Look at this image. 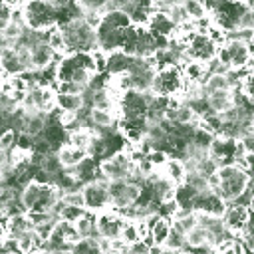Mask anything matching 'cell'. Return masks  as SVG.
<instances>
[{
    "label": "cell",
    "mask_w": 254,
    "mask_h": 254,
    "mask_svg": "<svg viewBox=\"0 0 254 254\" xmlns=\"http://www.w3.org/2000/svg\"><path fill=\"white\" fill-rule=\"evenodd\" d=\"M145 28L155 36V38H163V40H173L177 36V26L175 22L169 18L167 12L163 10H153L145 22Z\"/></svg>",
    "instance_id": "8fae6325"
},
{
    "label": "cell",
    "mask_w": 254,
    "mask_h": 254,
    "mask_svg": "<svg viewBox=\"0 0 254 254\" xmlns=\"http://www.w3.org/2000/svg\"><path fill=\"white\" fill-rule=\"evenodd\" d=\"M123 220L125 218L121 214H117L113 208H105V210L95 212V230H97V236H103V238H109V240L119 238Z\"/></svg>",
    "instance_id": "9c48e42d"
},
{
    "label": "cell",
    "mask_w": 254,
    "mask_h": 254,
    "mask_svg": "<svg viewBox=\"0 0 254 254\" xmlns=\"http://www.w3.org/2000/svg\"><path fill=\"white\" fill-rule=\"evenodd\" d=\"M133 62V56H127L121 50H113L109 54H105V73L107 75H117L123 71H129Z\"/></svg>",
    "instance_id": "5bb4252c"
},
{
    "label": "cell",
    "mask_w": 254,
    "mask_h": 254,
    "mask_svg": "<svg viewBox=\"0 0 254 254\" xmlns=\"http://www.w3.org/2000/svg\"><path fill=\"white\" fill-rule=\"evenodd\" d=\"M226 202L210 189H204V190H198L192 198V210L196 212H204V214H212V216H220L222 210H224Z\"/></svg>",
    "instance_id": "7c38bea8"
},
{
    "label": "cell",
    "mask_w": 254,
    "mask_h": 254,
    "mask_svg": "<svg viewBox=\"0 0 254 254\" xmlns=\"http://www.w3.org/2000/svg\"><path fill=\"white\" fill-rule=\"evenodd\" d=\"M77 236L79 238H95L97 236V230H95V214L85 210L75 222H71Z\"/></svg>",
    "instance_id": "d6986e66"
},
{
    "label": "cell",
    "mask_w": 254,
    "mask_h": 254,
    "mask_svg": "<svg viewBox=\"0 0 254 254\" xmlns=\"http://www.w3.org/2000/svg\"><path fill=\"white\" fill-rule=\"evenodd\" d=\"M0 254H20L18 250H0Z\"/></svg>",
    "instance_id": "4316f807"
},
{
    "label": "cell",
    "mask_w": 254,
    "mask_h": 254,
    "mask_svg": "<svg viewBox=\"0 0 254 254\" xmlns=\"http://www.w3.org/2000/svg\"><path fill=\"white\" fill-rule=\"evenodd\" d=\"M206 105L212 113H222L232 107V89L222 91H210L206 93Z\"/></svg>",
    "instance_id": "e0dca14e"
},
{
    "label": "cell",
    "mask_w": 254,
    "mask_h": 254,
    "mask_svg": "<svg viewBox=\"0 0 254 254\" xmlns=\"http://www.w3.org/2000/svg\"><path fill=\"white\" fill-rule=\"evenodd\" d=\"M20 14L28 30L46 32L58 26V12L50 0H26L20 6Z\"/></svg>",
    "instance_id": "3957f363"
},
{
    "label": "cell",
    "mask_w": 254,
    "mask_h": 254,
    "mask_svg": "<svg viewBox=\"0 0 254 254\" xmlns=\"http://www.w3.org/2000/svg\"><path fill=\"white\" fill-rule=\"evenodd\" d=\"M97 169H99V175L107 181H121V179H129L135 165L133 161L129 159L127 151H117V153H111L109 157L97 161Z\"/></svg>",
    "instance_id": "8992f818"
},
{
    "label": "cell",
    "mask_w": 254,
    "mask_h": 254,
    "mask_svg": "<svg viewBox=\"0 0 254 254\" xmlns=\"http://www.w3.org/2000/svg\"><path fill=\"white\" fill-rule=\"evenodd\" d=\"M181 71H183V79L185 81H196V83H202L206 79V75H208L204 64L194 62V60H187L181 65Z\"/></svg>",
    "instance_id": "ffe728a7"
},
{
    "label": "cell",
    "mask_w": 254,
    "mask_h": 254,
    "mask_svg": "<svg viewBox=\"0 0 254 254\" xmlns=\"http://www.w3.org/2000/svg\"><path fill=\"white\" fill-rule=\"evenodd\" d=\"M163 246L165 248H169V250H185L187 246H185V236L181 234V232H177V230H173L171 228V232H169V236L165 238V242H163Z\"/></svg>",
    "instance_id": "7402d4cb"
},
{
    "label": "cell",
    "mask_w": 254,
    "mask_h": 254,
    "mask_svg": "<svg viewBox=\"0 0 254 254\" xmlns=\"http://www.w3.org/2000/svg\"><path fill=\"white\" fill-rule=\"evenodd\" d=\"M248 187H252V177L248 171H244L236 163L220 165L214 171V175L208 177V189L214 190L226 204L232 202Z\"/></svg>",
    "instance_id": "6da1fadb"
},
{
    "label": "cell",
    "mask_w": 254,
    "mask_h": 254,
    "mask_svg": "<svg viewBox=\"0 0 254 254\" xmlns=\"http://www.w3.org/2000/svg\"><path fill=\"white\" fill-rule=\"evenodd\" d=\"M107 179L97 175L93 181H87L81 185V194H83V206L89 212H99L109 208V194H107Z\"/></svg>",
    "instance_id": "52a82bcc"
},
{
    "label": "cell",
    "mask_w": 254,
    "mask_h": 254,
    "mask_svg": "<svg viewBox=\"0 0 254 254\" xmlns=\"http://www.w3.org/2000/svg\"><path fill=\"white\" fill-rule=\"evenodd\" d=\"M6 4H8V2H6V0H0V10H2V8H4V6H6Z\"/></svg>",
    "instance_id": "83f0119b"
},
{
    "label": "cell",
    "mask_w": 254,
    "mask_h": 254,
    "mask_svg": "<svg viewBox=\"0 0 254 254\" xmlns=\"http://www.w3.org/2000/svg\"><path fill=\"white\" fill-rule=\"evenodd\" d=\"M16 133L12 129H6L4 133H0V151H6L10 153L14 147H16Z\"/></svg>",
    "instance_id": "603a6c76"
},
{
    "label": "cell",
    "mask_w": 254,
    "mask_h": 254,
    "mask_svg": "<svg viewBox=\"0 0 254 254\" xmlns=\"http://www.w3.org/2000/svg\"><path fill=\"white\" fill-rule=\"evenodd\" d=\"M54 105H56V111H62V113H77L85 103H83V95H79V93H58L56 91Z\"/></svg>",
    "instance_id": "2e32d148"
},
{
    "label": "cell",
    "mask_w": 254,
    "mask_h": 254,
    "mask_svg": "<svg viewBox=\"0 0 254 254\" xmlns=\"http://www.w3.org/2000/svg\"><path fill=\"white\" fill-rule=\"evenodd\" d=\"M123 30H125V28L113 26V24L101 14L99 24L95 26V44H97V50H101V52H105V54H109V52H113V50H119Z\"/></svg>",
    "instance_id": "ba28073f"
},
{
    "label": "cell",
    "mask_w": 254,
    "mask_h": 254,
    "mask_svg": "<svg viewBox=\"0 0 254 254\" xmlns=\"http://www.w3.org/2000/svg\"><path fill=\"white\" fill-rule=\"evenodd\" d=\"M222 226L228 234L238 236V232L244 228V224L250 220V208L248 206H240V204H232L228 202L220 214Z\"/></svg>",
    "instance_id": "30bf717a"
},
{
    "label": "cell",
    "mask_w": 254,
    "mask_h": 254,
    "mask_svg": "<svg viewBox=\"0 0 254 254\" xmlns=\"http://www.w3.org/2000/svg\"><path fill=\"white\" fill-rule=\"evenodd\" d=\"M127 254H151V246L145 242V240H137V242H131L127 244Z\"/></svg>",
    "instance_id": "d4e9b609"
},
{
    "label": "cell",
    "mask_w": 254,
    "mask_h": 254,
    "mask_svg": "<svg viewBox=\"0 0 254 254\" xmlns=\"http://www.w3.org/2000/svg\"><path fill=\"white\" fill-rule=\"evenodd\" d=\"M183 85H185V79H183L181 65L165 64L155 69V75L151 81V91L161 97H173V95H181Z\"/></svg>",
    "instance_id": "277c9868"
},
{
    "label": "cell",
    "mask_w": 254,
    "mask_h": 254,
    "mask_svg": "<svg viewBox=\"0 0 254 254\" xmlns=\"http://www.w3.org/2000/svg\"><path fill=\"white\" fill-rule=\"evenodd\" d=\"M30 56H32V71L42 69V67L54 64V62H58V60L62 58V56H58V54L46 44V40L34 44V46L30 48Z\"/></svg>",
    "instance_id": "4fadbf2b"
},
{
    "label": "cell",
    "mask_w": 254,
    "mask_h": 254,
    "mask_svg": "<svg viewBox=\"0 0 254 254\" xmlns=\"http://www.w3.org/2000/svg\"><path fill=\"white\" fill-rule=\"evenodd\" d=\"M254 28V12H252V6L244 10V14L240 16L238 20V30H252Z\"/></svg>",
    "instance_id": "cb8c5ba5"
},
{
    "label": "cell",
    "mask_w": 254,
    "mask_h": 254,
    "mask_svg": "<svg viewBox=\"0 0 254 254\" xmlns=\"http://www.w3.org/2000/svg\"><path fill=\"white\" fill-rule=\"evenodd\" d=\"M161 175H165L169 181H173L175 185H181L185 181V175H187V169L183 165L181 159L177 157H167V161L163 163V167L159 169Z\"/></svg>",
    "instance_id": "ac0fdd59"
},
{
    "label": "cell",
    "mask_w": 254,
    "mask_h": 254,
    "mask_svg": "<svg viewBox=\"0 0 254 254\" xmlns=\"http://www.w3.org/2000/svg\"><path fill=\"white\" fill-rule=\"evenodd\" d=\"M56 155H58V161H60V165H62L64 169L77 167V165L87 157V153H85L83 149H77V147H73V145H69V143L60 145V147L56 149Z\"/></svg>",
    "instance_id": "9a60e30c"
},
{
    "label": "cell",
    "mask_w": 254,
    "mask_h": 254,
    "mask_svg": "<svg viewBox=\"0 0 254 254\" xmlns=\"http://www.w3.org/2000/svg\"><path fill=\"white\" fill-rule=\"evenodd\" d=\"M179 252V250H177ZM175 250H169V248H165V246H161V250H159V254H177Z\"/></svg>",
    "instance_id": "484cf974"
},
{
    "label": "cell",
    "mask_w": 254,
    "mask_h": 254,
    "mask_svg": "<svg viewBox=\"0 0 254 254\" xmlns=\"http://www.w3.org/2000/svg\"><path fill=\"white\" fill-rule=\"evenodd\" d=\"M60 30L64 36L65 54H69V52H95L97 50L95 30L81 16L60 24Z\"/></svg>",
    "instance_id": "7a4b0ae2"
},
{
    "label": "cell",
    "mask_w": 254,
    "mask_h": 254,
    "mask_svg": "<svg viewBox=\"0 0 254 254\" xmlns=\"http://www.w3.org/2000/svg\"><path fill=\"white\" fill-rule=\"evenodd\" d=\"M107 194H109V208L113 210H123L133 204H137L141 196V185L131 183V181H109L107 183Z\"/></svg>",
    "instance_id": "5b68a950"
},
{
    "label": "cell",
    "mask_w": 254,
    "mask_h": 254,
    "mask_svg": "<svg viewBox=\"0 0 254 254\" xmlns=\"http://www.w3.org/2000/svg\"><path fill=\"white\" fill-rule=\"evenodd\" d=\"M181 2H183V0H181Z\"/></svg>",
    "instance_id": "f546056e"
},
{
    "label": "cell",
    "mask_w": 254,
    "mask_h": 254,
    "mask_svg": "<svg viewBox=\"0 0 254 254\" xmlns=\"http://www.w3.org/2000/svg\"><path fill=\"white\" fill-rule=\"evenodd\" d=\"M181 4H183L185 12L189 14V18H190L192 22H194V20H198V18H204V16H206V12H204V8H202L200 0H183Z\"/></svg>",
    "instance_id": "44dd1931"
},
{
    "label": "cell",
    "mask_w": 254,
    "mask_h": 254,
    "mask_svg": "<svg viewBox=\"0 0 254 254\" xmlns=\"http://www.w3.org/2000/svg\"><path fill=\"white\" fill-rule=\"evenodd\" d=\"M123 254H127V252H123Z\"/></svg>",
    "instance_id": "f1b7e54d"
}]
</instances>
